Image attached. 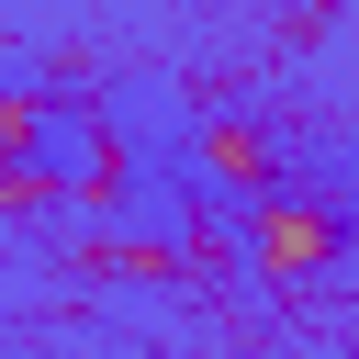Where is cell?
I'll list each match as a JSON object with an SVG mask.
<instances>
[{
  "mask_svg": "<svg viewBox=\"0 0 359 359\" xmlns=\"http://www.w3.org/2000/svg\"><path fill=\"white\" fill-rule=\"evenodd\" d=\"M202 157H213L224 180H258V168H269V146H258L247 123H213V135H202Z\"/></svg>",
  "mask_w": 359,
  "mask_h": 359,
  "instance_id": "7a4b0ae2",
  "label": "cell"
},
{
  "mask_svg": "<svg viewBox=\"0 0 359 359\" xmlns=\"http://www.w3.org/2000/svg\"><path fill=\"white\" fill-rule=\"evenodd\" d=\"M247 258H258V269H325V258H337V213L269 202V213L247 224Z\"/></svg>",
  "mask_w": 359,
  "mask_h": 359,
  "instance_id": "6da1fadb",
  "label": "cell"
},
{
  "mask_svg": "<svg viewBox=\"0 0 359 359\" xmlns=\"http://www.w3.org/2000/svg\"><path fill=\"white\" fill-rule=\"evenodd\" d=\"M34 135H45V101H34V90H11V101H0V168H11V157H34Z\"/></svg>",
  "mask_w": 359,
  "mask_h": 359,
  "instance_id": "3957f363",
  "label": "cell"
},
{
  "mask_svg": "<svg viewBox=\"0 0 359 359\" xmlns=\"http://www.w3.org/2000/svg\"><path fill=\"white\" fill-rule=\"evenodd\" d=\"M0 202H11V213H34V202H56V168H34V157H11V168H0Z\"/></svg>",
  "mask_w": 359,
  "mask_h": 359,
  "instance_id": "277c9868",
  "label": "cell"
}]
</instances>
